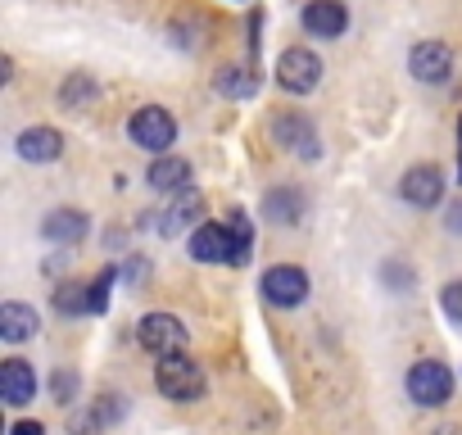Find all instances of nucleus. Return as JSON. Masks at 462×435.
Here are the masks:
<instances>
[{
  "mask_svg": "<svg viewBox=\"0 0 462 435\" xmlns=\"http://www.w3.org/2000/svg\"><path fill=\"white\" fill-rule=\"evenodd\" d=\"M154 381H159V390H163L168 399H177V403H190V399L204 394V367H199L195 358H186V354H168V358H159Z\"/></svg>",
  "mask_w": 462,
  "mask_h": 435,
  "instance_id": "1",
  "label": "nucleus"
},
{
  "mask_svg": "<svg viewBox=\"0 0 462 435\" xmlns=\"http://www.w3.org/2000/svg\"><path fill=\"white\" fill-rule=\"evenodd\" d=\"M127 136H132V145H141V150H150V154H163V150L177 141V123H172V114H168L163 105H145V109L132 114Z\"/></svg>",
  "mask_w": 462,
  "mask_h": 435,
  "instance_id": "2",
  "label": "nucleus"
},
{
  "mask_svg": "<svg viewBox=\"0 0 462 435\" xmlns=\"http://www.w3.org/2000/svg\"><path fill=\"white\" fill-rule=\"evenodd\" d=\"M408 394H412L421 408H439V403H448V394H453V372H448L444 363H435V358H421V363H412V372H408Z\"/></svg>",
  "mask_w": 462,
  "mask_h": 435,
  "instance_id": "3",
  "label": "nucleus"
},
{
  "mask_svg": "<svg viewBox=\"0 0 462 435\" xmlns=\"http://www.w3.org/2000/svg\"><path fill=\"white\" fill-rule=\"evenodd\" d=\"M277 78H282L286 91L309 96V91H318V82H322V60H318L313 51H304V46H291V51L277 60Z\"/></svg>",
  "mask_w": 462,
  "mask_h": 435,
  "instance_id": "4",
  "label": "nucleus"
},
{
  "mask_svg": "<svg viewBox=\"0 0 462 435\" xmlns=\"http://www.w3.org/2000/svg\"><path fill=\"white\" fill-rule=\"evenodd\" d=\"M259 291H263V300H268V304H277V309H295V304H304V300H309V277H304V268L277 264V268H268V273H263Z\"/></svg>",
  "mask_w": 462,
  "mask_h": 435,
  "instance_id": "5",
  "label": "nucleus"
},
{
  "mask_svg": "<svg viewBox=\"0 0 462 435\" xmlns=\"http://www.w3.org/2000/svg\"><path fill=\"white\" fill-rule=\"evenodd\" d=\"M136 340H141L150 354L168 358V354H181V349H186V327H181V318H172V313H145Z\"/></svg>",
  "mask_w": 462,
  "mask_h": 435,
  "instance_id": "6",
  "label": "nucleus"
},
{
  "mask_svg": "<svg viewBox=\"0 0 462 435\" xmlns=\"http://www.w3.org/2000/svg\"><path fill=\"white\" fill-rule=\"evenodd\" d=\"M408 73H412L417 82H426V87H439V82H448V73H453V51H448L444 42H421V46H412V55H408Z\"/></svg>",
  "mask_w": 462,
  "mask_h": 435,
  "instance_id": "7",
  "label": "nucleus"
},
{
  "mask_svg": "<svg viewBox=\"0 0 462 435\" xmlns=\"http://www.w3.org/2000/svg\"><path fill=\"white\" fill-rule=\"evenodd\" d=\"M190 255H195L199 264H236V241H231V227H217V223L195 227Z\"/></svg>",
  "mask_w": 462,
  "mask_h": 435,
  "instance_id": "8",
  "label": "nucleus"
},
{
  "mask_svg": "<svg viewBox=\"0 0 462 435\" xmlns=\"http://www.w3.org/2000/svg\"><path fill=\"white\" fill-rule=\"evenodd\" d=\"M273 136H277L282 150H295L300 159H318V127L304 114H282L273 123Z\"/></svg>",
  "mask_w": 462,
  "mask_h": 435,
  "instance_id": "9",
  "label": "nucleus"
},
{
  "mask_svg": "<svg viewBox=\"0 0 462 435\" xmlns=\"http://www.w3.org/2000/svg\"><path fill=\"white\" fill-rule=\"evenodd\" d=\"M399 195H403L408 204H417V208H435L439 195H444V177H439V168H430V163L408 168L403 181H399Z\"/></svg>",
  "mask_w": 462,
  "mask_h": 435,
  "instance_id": "10",
  "label": "nucleus"
},
{
  "mask_svg": "<svg viewBox=\"0 0 462 435\" xmlns=\"http://www.w3.org/2000/svg\"><path fill=\"white\" fill-rule=\"evenodd\" d=\"M0 399L10 408H23L28 399H37V372L23 358H5V367H0Z\"/></svg>",
  "mask_w": 462,
  "mask_h": 435,
  "instance_id": "11",
  "label": "nucleus"
},
{
  "mask_svg": "<svg viewBox=\"0 0 462 435\" xmlns=\"http://www.w3.org/2000/svg\"><path fill=\"white\" fill-rule=\"evenodd\" d=\"M304 28L313 37H340L349 28V14H345L340 0H309L304 5Z\"/></svg>",
  "mask_w": 462,
  "mask_h": 435,
  "instance_id": "12",
  "label": "nucleus"
},
{
  "mask_svg": "<svg viewBox=\"0 0 462 435\" xmlns=\"http://www.w3.org/2000/svg\"><path fill=\"white\" fill-rule=\"evenodd\" d=\"M19 154H23L28 163H55V159L64 154V136H60L55 127H28V132L19 136Z\"/></svg>",
  "mask_w": 462,
  "mask_h": 435,
  "instance_id": "13",
  "label": "nucleus"
},
{
  "mask_svg": "<svg viewBox=\"0 0 462 435\" xmlns=\"http://www.w3.org/2000/svg\"><path fill=\"white\" fill-rule=\"evenodd\" d=\"M42 232H46V241H55V245H78V241L87 236V213H82V208H55L46 223H42Z\"/></svg>",
  "mask_w": 462,
  "mask_h": 435,
  "instance_id": "14",
  "label": "nucleus"
},
{
  "mask_svg": "<svg viewBox=\"0 0 462 435\" xmlns=\"http://www.w3.org/2000/svg\"><path fill=\"white\" fill-rule=\"evenodd\" d=\"M199 213H204V199H199V190H190V186H186V190H181V195H177V199L163 208V223H159V232H163V236H177L181 227H190V223H195Z\"/></svg>",
  "mask_w": 462,
  "mask_h": 435,
  "instance_id": "15",
  "label": "nucleus"
},
{
  "mask_svg": "<svg viewBox=\"0 0 462 435\" xmlns=\"http://www.w3.org/2000/svg\"><path fill=\"white\" fill-rule=\"evenodd\" d=\"M42 322H37V309H28V304H0V336H5L10 345H19V340H28L32 331H37Z\"/></svg>",
  "mask_w": 462,
  "mask_h": 435,
  "instance_id": "16",
  "label": "nucleus"
},
{
  "mask_svg": "<svg viewBox=\"0 0 462 435\" xmlns=\"http://www.w3.org/2000/svg\"><path fill=\"white\" fill-rule=\"evenodd\" d=\"M154 190H186V181H190V163L186 159H177V154H159L154 163H150V177H145Z\"/></svg>",
  "mask_w": 462,
  "mask_h": 435,
  "instance_id": "17",
  "label": "nucleus"
},
{
  "mask_svg": "<svg viewBox=\"0 0 462 435\" xmlns=\"http://www.w3.org/2000/svg\"><path fill=\"white\" fill-rule=\"evenodd\" d=\"M304 208H309L304 190H291V186L286 190H268V199H263V213L277 218V223H300Z\"/></svg>",
  "mask_w": 462,
  "mask_h": 435,
  "instance_id": "18",
  "label": "nucleus"
},
{
  "mask_svg": "<svg viewBox=\"0 0 462 435\" xmlns=\"http://www.w3.org/2000/svg\"><path fill=\"white\" fill-rule=\"evenodd\" d=\"M213 91H217V96H231V100H245V96L259 91V78H254L250 69H222V73L213 78Z\"/></svg>",
  "mask_w": 462,
  "mask_h": 435,
  "instance_id": "19",
  "label": "nucleus"
},
{
  "mask_svg": "<svg viewBox=\"0 0 462 435\" xmlns=\"http://www.w3.org/2000/svg\"><path fill=\"white\" fill-rule=\"evenodd\" d=\"M60 100H64V109H87V105L96 100V78H91V73H73V78L60 87Z\"/></svg>",
  "mask_w": 462,
  "mask_h": 435,
  "instance_id": "20",
  "label": "nucleus"
},
{
  "mask_svg": "<svg viewBox=\"0 0 462 435\" xmlns=\"http://www.w3.org/2000/svg\"><path fill=\"white\" fill-rule=\"evenodd\" d=\"M231 241H236V268L250 264V250H254V232H250V218L245 213H231Z\"/></svg>",
  "mask_w": 462,
  "mask_h": 435,
  "instance_id": "21",
  "label": "nucleus"
},
{
  "mask_svg": "<svg viewBox=\"0 0 462 435\" xmlns=\"http://www.w3.org/2000/svg\"><path fill=\"white\" fill-rule=\"evenodd\" d=\"M55 309L60 313H91V286H64L55 295Z\"/></svg>",
  "mask_w": 462,
  "mask_h": 435,
  "instance_id": "22",
  "label": "nucleus"
},
{
  "mask_svg": "<svg viewBox=\"0 0 462 435\" xmlns=\"http://www.w3.org/2000/svg\"><path fill=\"white\" fill-rule=\"evenodd\" d=\"M109 286H114V273H100L91 282V313H105L109 309Z\"/></svg>",
  "mask_w": 462,
  "mask_h": 435,
  "instance_id": "23",
  "label": "nucleus"
},
{
  "mask_svg": "<svg viewBox=\"0 0 462 435\" xmlns=\"http://www.w3.org/2000/svg\"><path fill=\"white\" fill-rule=\"evenodd\" d=\"M439 304H444V313H448L453 322H462V282H448V286L439 291Z\"/></svg>",
  "mask_w": 462,
  "mask_h": 435,
  "instance_id": "24",
  "label": "nucleus"
},
{
  "mask_svg": "<svg viewBox=\"0 0 462 435\" xmlns=\"http://www.w3.org/2000/svg\"><path fill=\"white\" fill-rule=\"evenodd\" d=\"M73 390H78V376L60 372V376H55V399H60V403H69V394H73Z\"/></svg>",
  "mask_w": 462,
  "mask_h": 435,
  "instance_id": "25",
  "label": "nucleus"
},
{
  "mask_svg": "<svg viewBox=\"0 0 462 435\" xmlns=\"http://www.w3.org/2000/svg\"><path fill=\"white\" fill-rule=\"evenodd\" d=\"M10 435H46V426H42V421H19Z\"/></svg>",
  "mask_w": 462,
  "mask_h": 435,
  "instance_id": "26",
  "label": "nucleus"
},
{
  "mask_svg": "<svg viewBox=\"0 0 462 435\" xmlns=\"http://www.w3.org/2000/svg\"><path fill=\"white\" fill-rule=\"evenodd\" d=\"M448 227H453V232H462V199H457V204H448Z\"/></svg>",
  "mask_w": 462,
  "mask_h": 435,
  "instance_id": "27",
  "label": "nucleus"
},
{
  "mask_svg": "<svg viewBox=\"0 0 462 435\" xmlns=\"http://www.w3.org/2000/svg\"><path fill=\"white\" fill-rule=\"evenodd\" d=\"M457 132H462V127H457Z\"/></svg>",
  "mask_w": 462,
  "mask_h": 435,
  "instance_id": "28",
  "label": "nucleus"
}]
</instances>
